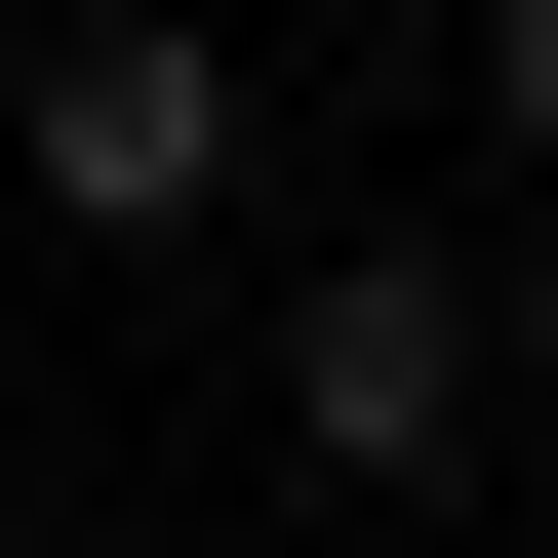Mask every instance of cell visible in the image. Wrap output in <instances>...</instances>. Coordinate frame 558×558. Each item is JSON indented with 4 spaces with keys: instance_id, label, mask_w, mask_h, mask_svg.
Instances as JSON below:
<instances>
[{
    "instance_id": "obj_1",
    "label": "cell",
    "mask_w": 558,
    "mask_h": 558,
    "mask_svg": "<svg viewBox=\"0 0 558 558\" xmlns=\"http://www.w3.org/2000/svg\"><path fill=\"white\" fill-rule=\"evenodd\" d=\"M0 160H40V240H240V0H81V40H0Z\"/></svg>"
},
{
    "instance_id": "obj_2",
    "label": "cell",
    "mask_w": 558,
    "mask_h": 558,
    "mask_svg": "<svg viewBox=\"0 0 558 558\" xmlns=\"http://www.w3.org/2000/svg\"><path fill=\"white\" fill-rule=\"evenodd\" d=\"M478 240H319L279 279V478H478Z\"/></svg>"
},
{
    "instance_id": "obj_3",
    "label": "cell",
    "mask_w": 558,
    "mask_h": 558,
    "mask_svg": "<svg viewBox=\"0 0 558 558\" xmlns=\"http://www.w3.org/2000/svg\"><path fill=\"white\" fill-rule=\"evenodd\" d=\"M478 399H519V439H558V199H519V240H478Z\"/></svg>"
},
{
    "instance_id": "obj_4",
    "label": "cell",
    "mask_w": 558,
    "mask_h": 558,
    "mask_svg": "<svg viewBox=\"0 0 558 558\" xmlns=\"http://www.w3.org/2000/svg\"><path fill=\"white\" fill-rule=\"evenodd\" d=\"M478 120H519V160H558V0H478Z\"/></svg>"
}]
</instances>
